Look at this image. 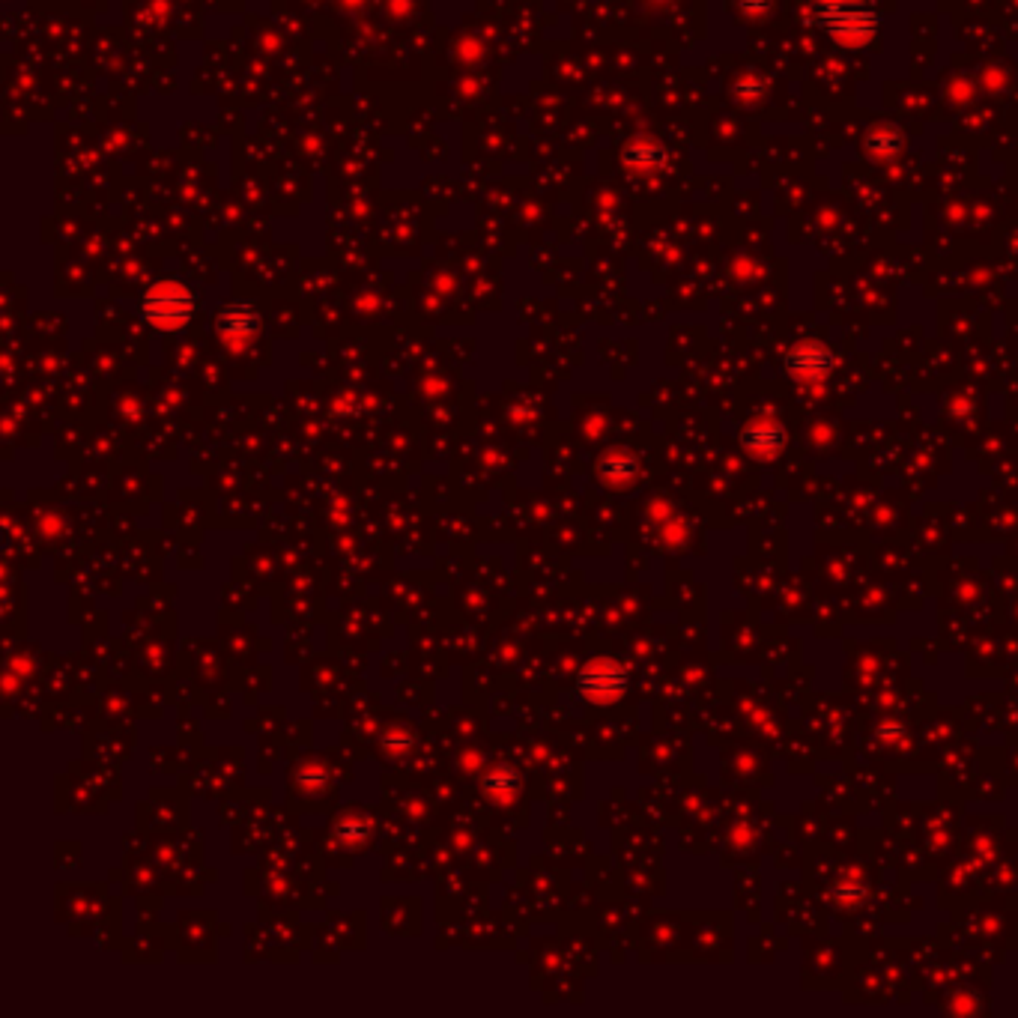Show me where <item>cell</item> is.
Segmentation results:
<instances>
[{"label":"cell","instance_id":"6da1fadb","mask_svg":"<svg viewBox=\"0 0 1018 1018\" xmlns=\"http://www.w3.org/2000/svg\"><path fill=\"white\" fill-rule=\"evenodd\" d=\"M810 18L845 48H863L878 33V15L863 0H815Z\"/></svg>","mask_w":1018,"mask_h":1018},{"label":"cell","instance_id":"7a4b0ae2","mask_svg":"<svg viewBox=\"0 0 1018 1018\" xmlns=\"http://www.w3.org/2000/svg\"><path fill=\"white\" fill-rule=\"evenodd\" d=\"M195 311H198L195 290L189 284H183V281H174V278L153 284L141 296V302H138L141 320H147L159 332H180V329H186L192 323Z\"/></svg>","mask_w":1018,"mask_h":1018},{"label":"cell","instance_id":"3957f363","mask_svg":"<svg viewBox=\"0 0 1018 1018\" xmlns=\"http://www.w3.org/2000/svg\"><path fill=\"white\" fill-rule=\"evenodd\" d=\"M630 684V672L621 660L615 657H592L586 660V666L577 672V693L580 699H586L589 705L607 708L615 705L618 699H624Z\"/></svg>","mask_w":1018,"mask_h":1018},{"label":"cell","instance_id":"277c9868","mask_svg":"<svg viewBox=\"0 0 1018 1018\" xmlns=\"http://www.w3.org/2000/svg\"><path fill=\"white\" fill-rule=\"evenodd\" d=\"M215 335L221 338V344L233 353L245 350L257 335H260V314L251 302H227L215 320Z\"/></svg>","mask_w":1018,"mask_h":1018},{"label":"cell","instance_id":"5b68a950","mask_svg":"<svg viewBox=\"0 0 1018 1018\" xmlns=\"http://www.w3.org/2000/svg\"><path fill=\"white\" fill-rule=\"evenodd\" d=\"M786 374L795 380V383H804V386H815V383H824L833 368H836V356L827 344L821 341H801L795 344L789 353H786Z\"/></svg>","mask_w":1018,"mask_h":1018},{"label":"cell","instance_id":"8992f818","mask_svg":"<svg viewBox=\"0 0 1018 1018\" xmlns=\"http://www.w3.org/2000/svg\"><path fill=\"white\" fill-rule=\"evenodd\" d=\"M738 442H741L747 457H753L759 463H771V460H777L786 451L789 433H786V427L777 418H753V421H747L741 427Z\"/></svg>","mask_w":1018,"mask_h":1018},{"label":"cell","instance_id":"52a82bcc","mask_svg":"<svg viewBox=\"0 0 1018 1018\" xmlns=\"http://www.w3.org/2000/svg\"><path fill=\"white\" fill-rule=\"evenodd\" d=\"M595 475L610 490H627L639 478V460L624 448H612L595 463Z\"/></svg>","mask_w":1018,"mask_h":1018},{"label":"cell","instance_id":"ba28073f","mask_svg":"<svg viewBox=\"0 0 1018 1018\" xmlns=\"http://www.w3.org/2000/svg\"><path fill=\"white\" fill-rule=\"evenodd\" d=\"M478 786H481V795H484L490 804L508 807V804L520 795L523 780H520V774H517L511 765H493V768H487V771L481 774Z\"/></svg>","mask_w":1018,"mask_h":1018},{"label":"cell","instance_id":"9c48e42d","mask_svg":"<svg viewBox=\"0 0 1018 1018\" xmlns=\"http://www.w3.org/2000/svg\"><path fill=\"white\" fill-rule=\"evenodd\" d=\"M902 144H905L902 132L893 129V126H887V123H881V126H875V129L866 132V150H869L875 159H893V156H899V153H902Z\"/></svg>","mask_w":1018,"mask_h":1018},{"label":"cell","instance_id":"30bf717a","mask_svg":"<svg viewBox=\"0 0 1018 1018\" xmlns=\"http://www.w3.org/2000/svg\"><path fill=\"white\" fill-rule=\"evenodd\" d=\"M624 162L627 168L645 174V171H660L663 162H666V153L660 144H651V141H636L624 150Z\"/></svg>","mask_w":1018,"mask_h":1018},{"label":"cell","instance_id":"8fae6325","mask_svg":"<svg viewBox=\"0 0 1018 1018\" xmlns=\"http://www.w3.org/2000/svg\"><path fill=\"white\" fill-rule=\"evenodd\" d=\"M866 893H869V884H866L863 878H857V875L839 878V881H833V884L827 887L830 902L839 905V908H857V905L866 899Z\"/></svg>","mask_w":1018,"mask_h":1018},{"label":"cell","instance_id":"7c38bea8","mask_svg":"<svg viewBox=\"0 0 1018 1018\" xmlns=\"http://www.w3.org/2000/svg\"><path fill=\"white\" fill-rule=\"evenodd\" d=\"M332 836H335V842L344 845V848H359V845H365V839L371 836V821L362 818V815H344V818H338Z\"/></svg>","mask_w":1018,"mask_h":1018},{"label":"cell","instance_id":"4fadbf2b","mask_svg":"<svg viewBox=\"0 0 1018 1018\" xmlns=\"http://www.w3.org/2000/svg\"><path fill=\"white\" fill-rule=\"evenodd\" d=\"M738 93H741V99H744V102H756V99L765 93V81H759L756 75H747V78H741V84H738Z\"/></svg>","mask_w":1018,"mask_h":1018},{"label":"cell","instance_id":"5bb4252c","mask_svg":"<svg viewBox=\"0 0 1018 1018\" xmlns=\"http://www.w3.org/2000/svg\"><path fill=\"white\" fill-rule=\"evenodd\" d=\"M383 747L389 753H401L404 747H409V735H404V729H392L386 738H383Z\"/></svg>","mask_w":1018,"mask_h":1018}]
</instances>
